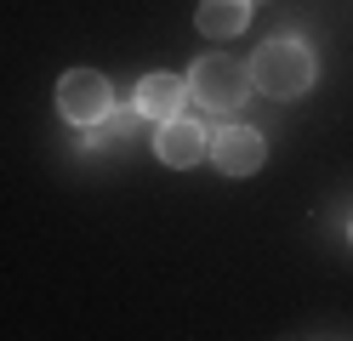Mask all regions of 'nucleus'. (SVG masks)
Returning <instances> with one entry per match:
<instances>
[{
	"mask_svg": "<svg viewBox=\"0 0 353 341\" xmlns=\"http://www.w3.org/2000/svg\"><path fill=\"white\" fill-rule=\"evenodd\" d=\"M319 74V57L307 52L302 40H268L251 57V85L268 91V97H302Z\"/></svg>",
	"mask_w": 353,
	"mask_h": 341,
	"instance_id": "obj_1",
	"label": "nucleus"
},
{
	"mask_svg": "<svg viewBox=\"0 0 353 341\" xmlns=\"http://www.w3.org/2000/svg\"><path fill=\"white\" fill-rule=\"evenodd\" d=\"M188 91L205 108L228 114V108H239V103L251 97V63H239V57H200V63H194V74H188Z\"/></svg>",
	"mask_w": 353,
	"mask_h": 341,
	"instance_id": "obj_2",
	"label": "nucleus"
},
{
	"mask_svg": "<svg viewBox=\"0 0 353 341\" xmlns=\"http://www.w3.org/2000/svg\"><path fill=\"white\" fill-rule=\"evenodd\" d=\"M251 0H200V12H194V23H200V34H211V40H228V34H239L251 23Z\"/></svg>",
	"mask_w": 353,
	"mask_h": 341,
	"instance_id": "obj_7",
	"label": "nucleus"
},
{
	"mask_svg": "<svg viewBox=\"0 0 353 341\" xmlns=\"http://www.w3.org/2000/svg\"><path fill=\"white\" fill-rule=\"evenodd\" d=\"M183 103H188V80H176V74H143L137 108L148 114V120H176Z\"/></svg>",
	"mask_w": 353,
	"mask_h": 341,
	"instance_id": "obj_6",
	"label": "nucleus"
},
{
	"mask_svg": "<svg viewBox=\"0 0 353 341\" xmlns=\"http://www.w3.org/2000/svg\"><path fill=\"white\" fill-rule=\"evenodd\" d=\"M154 154L165 159V165H194L200 154H211V136L194 125V120H160V136H154Z\"/></svg>",
	"mask_w": 353,
	"mask_h": 341,
	"instance_id": "obj_5",
	"label": "nucleus"
},
{
	"mask_svg": "<svg viewBox=\"0 0 353 341\" xmlns=\"http://www.w3.org/2000/svg\"><path fill=\"white\" fill-rule=\"evenodd\" d=\"M108 80L97 74V68H69V74L57 80V108H63V120H74V125H103L108 120Z\"/></svg>",
	"mask_w": 353,
	"mask_h": 341,
	"instance_id": "obj_3",
	"label": "nucleus"
},
{
	"mask_svg": "<svg viewBox=\"0 0 353 341\" xmlns=\"http://www.w3.org/2000/svg\"><path fill=\"white\" fill-rule=\"evenodd\" d=\"M347 239H353V222H347Z\"/></svg>",
	"mask_w": 353,
	"mask_h": 341,
	"instance_id": "obj_9",
	"label": "nucleus"
},
{
	"mask_svg": "<svg viewBox=\"0 0 353 341\" xmlns=\"http://www.w3.org/2000/svg\"><path fill=\"white\" fill-rule=\"evenodd\" d=\"M211 159H216L228 176H256L262 159H268V143H262L251 125H223V131L211 136Z\"/></svg>",
	"mask_w": 353,
	"mask_h": 341,
	"instance_id": "obj_4",
	"label": "nucleus"
},
{
	"mask_svg": "<svg viewBox=\"0 0 353 341\" xmlns=\"http://www.w3.org/2000/svg\"><path fill=\"white\" fill-rule=\"evenodd\" d=\"M80 148L97 154V148H103V125H80Z\"/></svg>",
	"mask_w": 353,
	"mask_h": 341,
	"instance_id": "obj_8",
	"label": "nucleus"
}]
</instances>
